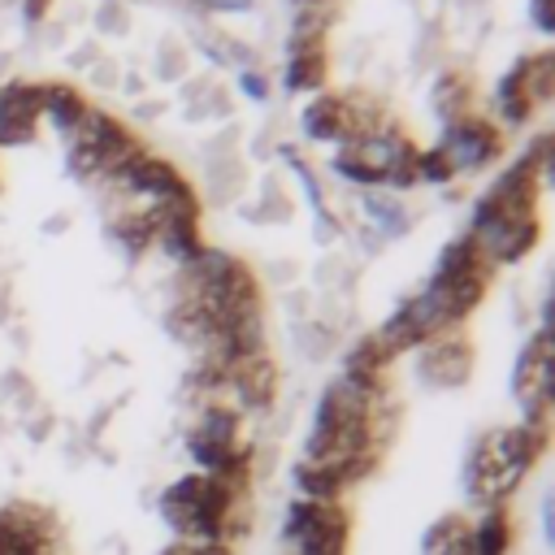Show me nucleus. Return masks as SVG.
Instances as JSON below:
<instances>
[{
    "label": "nucleus",
    "mask_w": 555,
    "mask_h": 555,
    "mask_svg": "<svg viewBox=\"0 0 555 555\" xmlns=\"http://www.w3.org/2000/svg\"><path fill=\"white\" fill-rule=\"evenodd\" d=\"M43 113V87H9L0 95V134L4 143H26L35 130V117Z\"/></svg>",
    "instance_id": "nucleus-3"
},
{
    "label": "nucleus",
    "mask_w": 555,
    "mask_h": 555,
    "mask_svg": "<svg viewBox=\"0 0 555 555\" xmlns=\"http://www.w3.org/2000/svg\"><path fill=\"white\" fill-rule=\"evenodd\" d=\"M503 538H507L503 516H499V512H490V516L481 520V533L473 538V546H481L477 555H503Z\"/></svg>",
    "instance_id": "nucleus-8"
},
{
    "label": "nucleus",
    "mask_w": 555,
    "mask_h": 555,
    "mask_svg": "<svg viewBox=\"0 0 555 555\" xmlns=\"http://www.w3.org/2000/svg\"><path fill=\"white\" fill-rule=\"evenodd\" d=\"M304 126H308V134H317V139H334V134L347 126V108H343V100H317V104L308 108Z\"/></svg>",
    "instance_id": "nucleus-6"
},
{
    "label": "nucleus",
    "mask_w": 555,
    "mask_h": 555,
    "mask_svg": "<svg viewBox=\"0 0 555 555\" xmlns=\"http://www.w3.org/2000/svg\"><path fill=\"white\" fill-rule=\"evenodd\" d=\"M291 533L299 538L304 555H338L343 551V516L325 503H312V507H295V520H291Z\"/></svg>",
    "instance_id": "nucleus-2"
},
{
    "label": "nucleus",
    "mask_w": 555,
    "mask_h": 555,
    "mask_svg": "<svg viewBox=\"0 0 555 555\" xmlns=\"http://www.w3.org/2000/svg\"><path fill=\"white\" fill-rule=\"evenodd\" d=\"M165 555H217L212 546H173V551H165Z\"/></svg>",
    "instance_id": "nucleus-10"
},
{
    "label": "nucleus",
    "mask_w": 555,
    "mask_h": 555,
    "mask_svg": "<svg viewBox=\"0 0 555 555\" xmlns=\"http://www.w3.org/2000/svg\"><path fill=\"white\" fill-rule=\"evenodd\" d=\"M520 399L525 403H533V408H542L546 403V395H551V338L546 334H538V343L520 356Z\"/></svg>",
    "instance_id": "nucleus-5"
},
{
    "label": "nucleus",
    "mask_w": 555,
    "mask_h": 555,
    "mask_svg": "<svg viewBox=\"0 0 555 555\" xmlns=\"http://www.w3.org/2000/svg\"><path fill=\"white\" fill-rule=\"evenodd\" d=\"M321 78V56H317V48L308 52V56H295L291 61V87H312Z\"/></svg>",
    "instance_id": "nucleus-9"
},
{
    "label": "nucleus",
    "mask_w": 555,
    "mask_h": 555,
    "mask_svg": "<svg viewBox=\"0 0 555 555\" xmlns=\"http://www.w3.org/2000/svg\"><path fill=\"white\" fill-rule=\"evenodd\" d=\"M533 13H538L542 26H551V0H533Z\"/></svg>",
    "instance_id": "nucleus-11"
},
{
    "label": "nucleus",
    "mask_w": 555,
    "mask_h": 555,
    "mask_svg": "<svg viewBox=\"0 0 555 555\" xmlns=\"http://www.w3.org/2000/svg\"><path fill=\"white\" fill-rule=\"evenodd\" d=\"M165 507H169L173 525H182L191 533H212L225 512V486L217 477H186L182 486L169 490Z\"/></svg>",
    "instance_id": "nucleus-1"
},
{
    "label": "nucleus",
    "mask_w": 555,
    "mask_h": 555,
    "mask_svg": "<svg viewBox=\"0 0 555 555\" xmlns=\"http://www.w3.org/2000/svg\"><path fill=\"white\" fill-rule=\"evenodd\" d=\"M43 108H48L61 126H78V121H82V113H87V108H82V100H78L69 87H61V82H56V87H43Z\"/></svg>",
    "instance_id": "nucleus-7"
},
{
    "label": "nucleus",
    "mask_w": 555,
    "mask_h": 555,
    "mask_svg": "<svg viewBox=\"0 0 555 555\" xmlns=\"http://www.w3.org/2000/svg\"><path fill=\"white\" fill-rule=\"evenodd\" d=\"M499 152V134L486 126V121H460L451 134H447V147H442V156H447V165L455 169V165H481V160H490Z\"/></svg>",
    "instance_id": "nucleus-4"
}]
</instances>
